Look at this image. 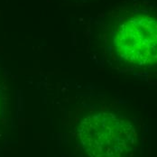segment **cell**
<instances>
[{
	"mask_svg": "<svg viewBox=\"0 0 157 157\" xmlns=\"http://www.w3.org/2000/svg\"><path fill=\"white\" fill-rule=\"evenodd\" d=\"M78 136L89 157H133L137 133L126 117L114 112H97L79 122Z\"/></svg>",
	"mask_w": 157,
	"mask_h": 157,
	"instance_id": "cell-1",
	"label": "cell"
},
{
	"mask_svg": "<svg viewBox=\"0 0 157 157\" xmlns=\"http://www.w3.org/2000/svg\"><path fill=\"white\" fill-rule=\"evenodd\" d=\"M113 44L117 55L140 67L157 64V16L136 14L116 28Z\"/></svg>",
	"mask_w": 157,
	"mask_h": 157,
	"instance_id": "cell-2",
	"label": "cell"
}]
</instances>
